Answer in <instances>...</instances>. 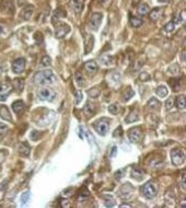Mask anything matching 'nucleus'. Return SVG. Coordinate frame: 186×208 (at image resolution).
<instances>
[{
  "mask_svg": "<svg viewBox=\"0 0 186 208\" xmlns=\"http://www.w3.org/2000/svg\"><path fill=\"white\" fill-rule=\"evenodd\" d=\"M175 105L179 110H184L186 107V99L185 95H180L175 100Z\"/></svg>",
  "mask_w": 186,
  "mask_h": 208,
  "instance_id": "obj_18",
  "label": "nucleus"
},
{
  "mask_svg": "<svg viewBox=\"0 0 186 208\" xmlns=\"http://www.w3.org/2000/svg\"><path fill=\"white\" fill-rule=\"evenodd\" d=\"M19 152L24 157H27L30 155V148L27 144H20L19 145Z\"/></svg>",
  "mask_w": 186,
  "mask_h": 208,
  "instance_id": "obj_25",
  "label": "nucleus"
},
{
  "mask_svg": "<svg viewBox=\"0 0 186 208\" xmlns=\"http://www.w3.org/2000/svg\"><path fill=\"white\" fill-rule=\"evenodd\" d=\"M101 2L103 3V5H106L107 2H110V0H101Z\"/></svg>",
  "mask_w": 186,
  "mask_h": 208,
  "instance_id": "obj_49",
  "label": "nucleus"
},
{
  "mask_svg": "<svg viewBox=\"0 0 186 208\" xmlns=\"http://www.w3.org/2000/svg\"><path fill=\"white\" fill-rule=\"evenodd\" d=\"M30 199V192H24L21 196V203L22 205H25V204L29 202Z\"/></svg>",
  "mask_w": 186,
  "mask_h": 208,
  "instance_id": "obj_32",
  "label": "nucleus"
},
{
  "mask_svg": "<svg viewBox=\"0 0 186 208\" xmlns=\"http://www.w3.org/2000/svg\"><path fill=\"white\" fill-rule=\"evenodd\" d=\"M139 79H140L141 81H148V80L150 79V75L148 73H141L140 75H139Z\"/></svg>",
  "mask_w": 186,
  "mask_h": 208,
  "instance_id": "obj_41",
  "label": "nucleus"
},
{
  "mask_svg": "<svg viewBox=\"0 0 186 208\" xmlns=\"http://www.w3.org/2000/svg\"><path fill=\"white\" fill-rule=\"evenodd\" d=\"M93 43H94V37L93 35L91 34H87V36H85V54L90 53L92 48H93Z\"/></svg>",
  "mask_w": 186,
  "mask_h": 208,
  "instance_id": "obj_13",
  "label": "nucleus"
},
{
  "mask_svg": "<svg viewBox=\"0 0 186 208\" xmlns=\"http://www.w3.org/2000/svg\"><path fill=\"white\" fill-rule=\"evenodd\" d=\"M169 73H171L172 76H177V75H180V73H181V67L179 66V64H173V65L170 66Z\"/></svg>",
  "mask_w": 186,
  "mask_h": 208,
  "instance_id": "obj_24",
  "label": "nucleus"
},
{
  "mask_svg": "<svg viewBox=\"0 0 186 208\" xmlns=\"http://www.w3.org/2000/svg\"><path fill=\"white\" fill-rule=\"evenodd\" d=\"M116 149H117V148H116V147H113V150H112V153H111V157H114V156H115V153H116Z\"/></svg>",
  "mask_w": 186,
  "mask_h": 208,
  "instance_id": "obj_47",
  "label": "nucleus"
},
{
  "mask_svg": "<svg viewBox=\"0 0 186 208\" xmlns=\"http://www.w3.org/2000/svg\"><path fill=\"white\" fill-rule=\"evenodd\" d=\"M85 69L90 76H93L97 71V64L94 60H89L85 64Z\"/></svg>",
  "mask_w": 186,
  "mask_h": 208,
  "instance_id": "obj_12",
  "label": "nucleus"
},
{
  "mask_svg": "<svg viewBox=\"0 0 186 208\" xmlns=\"http://www.w3.org/2000/svg\"><path fill=\"white\" fill-rule=\"evenodd\" d=\"M76 82L78 83V85H79V87H83V85H85V78H83L81 75H79V73L76 76Z\"/></svg>",
  "mask_w": 186,
  "mask_h": 208,
  "instance_id": "obj_31",
  "label": "nucleus"
},
{
  "mask_svg": "<svg viewBox=\"0 0 186 208\" xmlns=\"http://www.w3.org/2000/svg\"><path fill=\"white\" fill-rule=\"evenodd\" d=\"M181 61H183V63L186 61V52L185 51H183L181 53Z\"/></svg>",
  "mask_w": 186,
  "mask_h": 208,
  "instance_id": "obj_45",
  "label": "nucleus"
},
{
  "mask_svg": "<svg viewBox=\"0 0 186 208\" xmlns=\"http://www.w3.org/2000/svg\"><path fill=\"white\" fill-rule=\"evenodd\" d=\"M185 202H186V201H185V199H183V201H182V204H181V207H183V208H184V207H185Z\"/></svg>",
  "mask_w": 186,
  "mask_h": 208,
  "instance_id": "obj_50",
  "label": "nucleus"
},
{
  "mask_svg": "<svg viewBox=\"0 0 186 208\" xmlns=\"http://www.w3.org/2000/svg\"><path fill=\"white\" fill-rule=\"evenodd\" d=\"M101 60L103 61V64H105V65H112L113 61H114V59H113V57H111V56L105 55V56H102Z\"/></svg>",
  "mask_w": 186,
  "mask_h": 208,
  "instance_id": "obj_30",
  "label": "nucleus"
},
{
  "mask_svg": "<svg viewBox=\"0 0 186 208\" xmlns=\"http://www.w3.org/2000/svg\"><path fill=\"white\" fill-rule=\"evenodd\" d=\"M70 6L76 13H80L82 11L83 5L81 2V0H70Z\"/></svg>",
  "mask_w": 186,
  "mask_h": 208,
  "instance_id": "obj_16",
  "label": "nucleus"
},
{
  "mask_svg": "<svg viewBox=\"0 0 186 208\" xmlns=\"http://www.w3.org/2000/svg\"><path fill=\"white\" fill-rule=\"evenodd\" d=\"M102 19H103L102 13H100V12L93 13L89 20V27L92 30V31H97V30H99V27L101 25Z\"/></svg>",
  "mask_w": 186,
  "mask_h": 208,
  "instance_id": "obj_6",
  "label": "nucleus"
},
{
  "mask_svg": "<svg viewBox=\"0 0 186 208\" xmlns=\"http://www.w3.org/2000/svg\"><path fill=\"white\" fill-rule=\"evenodd\" d=\"M56 97V92L51 88H42L39 90V98L43 101H53Z\"/></svg>",
  "mask_w": 186,
  "mask_h": 208,
  "instance_id": "obj_4",
  "label": "nucleus"
},
{
  "mask_svg": "<svg viewBox=\"0 0 186 208\" xmlns=\"http://www.w3.org/2000/svg\"><path fill=\"white\" fill-rule=\"evenodd\" d=\"M171 160H172V163L174 165H181L182 163L184 162V160H185V153L182 151L181 149L179 148H175V149H172L171 150Z\"/></svg>",
  "mask_w": 186,
  "mask_h": 208,
  "instance_id": "obj_3",
  "label": "nucleus"
},
{
  "mask_svg": "<svg viewBox=\"0 0 186 208\" xmlns=\"http://www.w3.org/2000/svg\"><path fill=\"white\" fill-rule=\"evenodd\" d=\"M147 105H148V107L149 109H152V110H158V109H160V102L158 101L155 98H151V99L148 101V103H147Z\"/></svg>",
  "mask_w": 186,
  "mask_h": 208,
  "instance_id": "obj_21",
  "label": "nucleus"
},
{
  "mask_svg": "<svg viewBox=\"0 0 186 208\" xmlns=\"http://www.w3.org/2000/svg\"><path fill=\"white\" fill-rule=\"evenodd\" d=\"M88 93H89L90 97L97 98V97H99V94H100V90L99 89H92V90H89Z\"/></svg>",
  "mask_w": 186,
  "mask_h": 208,
  "instance_id": "obj_38",
  "label": "nucleus"
},
{
  "mask_svg": "<svg viewBox=\"0 0 186 208\" xmlns=\"http://www.w3.org/2000/svg\"><path fill=\"white\" fill-rule=\"evenodd\" d=\"M141 192H143V195L145 196L146 198L148 199H152L155 197L158 192V186L157 184L155 183L153 181H149L145 184L141 189Z\"/></svg>",
  "mask_w": 186,
  "mask_h": 208,
  "instance_id": "obj_2",
  "label": "nucleus"
},
{
  "mask_svg": "<svg viewBox=\"0 0 186 208\" xmlns=\"http://www.w3.org/2000/svg\"><path fill=\"white\" fill-rule=\"evenodd\" d=\"M174 29H175V24H174L173 21L169 22V23H167V24L165 25V27H164V30L167 32H172V31H174Z\"/></svg>",
  "mask_w": 186,
  "mask_h": 208,
  "instance_id": "obj_37",
  "label": "nucleus"
},
{
  "mask_svg": "<svg viewBox=\"0 0 186 208\" xmlns=\"http://www.w3.org/2000/svg\"><path fill=\"white\" fill-rule=\"evenodd\" d=\"M12 110H13V112L14 113H17V114H19V113H21L23 110H24V103L22 101H15V102H13L12 103Z\"/></svg>",
  "mask_w": 186,
  "mask_h": 208,
  "instance_id": "obj_19",
  "label": "nucleus"
},
{
  "mask_svg": "<svg viewBox=\"0 0 186 208\" xmlns=\"http://www.w3.org/2000/svg\"><path fill=\"white\" fill-rule=\"evenodd\" d=\"M83 112L85 113V115H87V116L93 115V114H94V112H95V105H94V104H91L90 102H88V103L85 105V107H83Z\"/></svg>",
  "mask_w": 186,
  "mask_h": 208,
  "instance_id": "obj_20",
  "label": "nucleus"
},
{
  "mask_svg": "<svg viewBox=\"0 0 186 208\" xmlns=\"http://www.w3.org/2000/svg\"><path fill=\"white\" fill-rule=\"evenodd\" d=\"M94 128L97 131V134L101 136H105L110 129V124L105 119H100L94 124Z\"/></svg>",
  "mask_w": 186,
  "mask_h": 208,
  "instance_id": "obj_7",
  "label": "nucleus"
},
{
  "mask_svg": "<svg viewBox=\"0 0 186 208\" xmlns=\"http://www.w3.org/2000/svg\"><path fill=\"white\" fill-rule=\"evenodd\" d=\"M150 12V7L147 3H140L138 7V13L140 15H146Z\"/></svg>",
  "mask_w": 186,
  "mask_h": 208,
  "instance_id": "obj_22",
  "label": "nucleus"
},
{
  "mask_svg": "<svg viewBox=\"0 0 186 208\" xmlns=\"http://www.w3.org/2000/svg\"><path fill=\"white\" fill-rule=\"evenodd\" d=\"M32 13H33V7H32V6H27V7L24 8V10H23V18H24L25 20H29L30 18H31Z\"/></svg>",
  "mask_w": 186,
  "mask_h": 208,
  "instance_id": "obj_27",
  "label": "nucleus"
},
{
  "mask_svg": "<svg viewBox=\"0 0 186 208\" xmlns=\"http://www.w3.org/2000/svg\"><path fill=\"white\" fill-rule=\"evenodd\" d=\"M70 32V27L66 23H63V22H59L56 24L55 27V36L57 39H63L67 35L68 33Z\"/></svg>",
  "mask_w": 186,
  "mask_h": 208,
  "instance_id": "obj_5",
  "label": "nucleus"
},
{
  "mask_svg": "<svg viewBox=\"0 0 186 208\" xmlns=\"http://www.w3.org/2000/svg\"><path fill=\"white\" fill-rule=\"evenodd\" d=\"M138 119V115L136 112H131L130 114H129L128 117H126V122L127 123H134V122H136Z\"/></svg>",
  "mask_w": 186,
  "mask_h": 208,
  "instance_id": "obj_29",
  "label": "nucleus"
},
{
  "mask_svg": "<svg viewBox=\"0 0 186 208\" xmlns=\"http://www.w3.org/2000/svg\"><path fill=\"white\" fill-rule=\"evenodd\" d=\"M12 87L9 82H3L0 85V101H5L7 99V95L11 91Z\"/></svg>",
  "mask_w": 186,
  "mask_h": 208,
  "instance_id": "obj_11",
  "label": "nucleus"
},
{
  "mask_svg": "<svg viewBox=\"0 0 186 208\" xmlns=\"http://www.w3.org/2000/svg\"><path fill=\"white\" fill-rule=\"evenodd\" d=\"M49 65H52V59H51V57H48V56H44L43 58H42L41 66H44V67H46V66H49Z\"/></svg>",
  "mask_w": 186,
  "mask_h": 208,
  "instance_id": "obj_34",
  "label": "nucleus"
},
{
  "mask_svg": "<svg viewBox=\"0 0 186 208\" xmlns=\"http://www.w3.org/2000/svg\"><path fill=\"white\" fill-rule=\"evenodd\" d=\"M134 192V187L130 183H126L122 186L121 191H119V196L123 198H128L131 196V193Z\"/></svg>",
  "mask_w": 186,
  "mask_h": 208,
  "instance_id": "obj_10",
  "label": "nucleus"
},
{
  "mask_svg": "<svg viewBox=\"0 0 186 208\" xmlns=\"http://www.w3.org/2000/svg\"><path fill=\"white\" fill-rule=\"evenodd\" d=\"M155 92H157L158 97L165 98L167 95V93H169V90H167V88L165 85H160V87L157 88V91Z\"/></svg>",
  "mask_w": 186,
  "mask_h": 208,
  "instance_id": "obj_23",
  "label": "nucleus"
},
{
  "mask_svg": "<svg viewBox=\"0 0 186 208\" xmlns=\"http://www.w3.org/2000/svg\"><path fill=\"white\" fill-rule=\"evenodd\" d=\"M0 116L2 117L5 121H8V122L12 121L11 114H10V112H9V110H8L7 106H0Z\"/></svg>",
  "mask_w": 186,
  "mask_h": 208,
  "instance_id": "obj_17",
  "label": "nucleus"
},
{
  "mask_svg": "<svg viewBox=\"0 0 186 208\" xmlns=\"http://www.w3.org/2000/svg\"><path fill=\"white\" fill-rule=\"evenodd\" d=\"M182 189L183 191H185L186 189V182H185V172L183 173V177H182Z\"/></svg>",
  "mask_w": 186,
  "mask_h": 208,
  "instance_id": "obj_44",
  "label": "nucleus"
},
{
  "mask_svg": "<svg viewBox=\"0 0 186 208\" xmlns=\"http://www.w3.org/2000/svg\"><path fill=\"white\" fill-rule=\"evenodd\" d=\"M82 98H83V94L81 91L75 92V103L76 104H79L80 102H81V100H82Z\"/></svg>",
  "mask_w": 186,
  "mask_h": 208,
  "instance_id": "obj_33",
  "label": "nucleus"
},
{
  "mask_svg": "<svg viewBox=\"0 0 186 208\" xmlns=\"http://www.w3.org/2000/svg\"><path fill=\"white\" fill-rule=\"evenodd\" d=\"M109 112L113 115H116V114L118 113V105H116V104H112L109 106Z\"/></svg>",
  "mask_w": 186,
  "mask_h": 208,
  "instance_id": "obj_35",
  "label": "nucleus"
},
{
  "mask_svg": "<svg viewBox=\"0 0 186 208\" xmlns=\"http://www.w3.org/2000/svg\"><path fill=\"white\" fill-rule=\"evenodd\" d=\"M143 171H140L139 169H133L131 170V177H134V179H136V180H141L143 179Z\"/></svg>",
  "mask_w": 186,
  "mask_h": 208,
  "instance_id": "obj_28",
  "label": "nucleus"
},
{
  "mask_svg": "<svg viewBox=\"0 0 186 208\" xmlns=\"http://www.w3.org/2000/svg\"><path fill=\"white\" fill-rule=\"evenodd\" d=\"M121 207H128V208H130L131 206L129 205V204H123V205H121Z\"/></svg>",
  "mask_w": 186,
  "mask_h": 208,
  "instance_id": "obj_48",
  "label": "nucleus"
},
{
  "mask_svg": "<svg viewBox=\"0 0 186 208\" xmlns=\"http://www.w3.org/2000/svg\"><path fill=\"white\" fill-rule=\"evenodd\" d=\"M162 15H163V9H161V8H155V9H153L152 11L150 12L149 17L152 21H158V20L162 17Z\"/></svg>",
  "mask_w": 186,
  "mask_h": 208,
  "instance_id": "obj_15",
  "label": "nucleus"
},
{
  "mask_svg": "<svg viewBox=\"0 0 186 208\" xmlns=\"http://www.w3.org/2000/svg\"><path fill=\"white\" fill-rule=\"evenodd\" d=\"M1 8H2L3 12H13L14 10V6L11 0H3L1 2Z\"/></svg>",
  "mask_w": 186,
  "mask_h": 208,
  "instance_id": "obj_14",
  "label": "nucleus"
},
{
  "mask_svg": "<svg viewBox=\"0 0 186 208\" xmlns=\"http://www.w3.org/2000/svg\"><path fill=\"white\" fill-rule=\"evenodd\" d=\"M25 68V59L24 58H18L13 61L12 64V71L14 73H23Z\"/></svg>",
  "mask_w": 186,
  "mask_h": 208,
  "instance_id": "obj_9",
  "label": "nucleus"
},
{
  "mask_svg": "<svg viewBox=\"0 0 186 208\" xmlns=\"http://www.w3.org/2000/svg\"><path fill=\"white\" fill-rule=\"evenodd\" d=\"M127 91L129 92V94H127V93H124V101H128V100H130L131 99V97H134V94H135V92L133 91V90H130V89H128Z\"/></svg>",
  "mask_w": 186,
  "mask_h": 208,
  "instance_id": "obj_39",
  "label": "nucleus"
},
{
  "mask_svg": "<svg viewBox=\"0 0 186 208\" xmlns=\"http://www.w3.org/2000/svg\"><path fill=\"white\" fill-rule=\"evenodd\" d=\"M141 136H143V133H141V129L139 127H135V128H131L128 133V137L129 140L134 144H137L140 141Z\"/></svg>",
  "mask_w": 186,
  "mask_h": 208,
  "instance_id": "obj_8",
  "label": "nucleus"
},
{
  "mask_svg": "<svg viewBox=\"0 0 186 208\" xmlns=\"http://www.w3.org/2000/svg\"><path fill=\"white\" fill-rule=\"evenodd\" d=\"M7 131H8V126L6 125V124H3V123H0V135L5 134Z\"/></svg>",
  "mask_w": 186,
  "mask_h": 208,
  "instance_id": "obj_43",
  "label": "nucleus"
},
{
  "mask_svg": "<svg viewBox=\"0 0 186 208\" xmlns=\"http://www.w3.org/2000/svg\"><path fill=\"white\" fill-rule=\"evenodd\" d=\"M173 106H174V99L173 98H169V99L167 100V102H165V109L169 111V110H171Z\"/></svg>",
  "mask_w": 186,
  "mask_h": 208,
  "instance_id": "obj_36",
  "label": "nucleus"
},
{
  "mask_svg": "<svg viewBox=\"0 0 186 208\" xmlns=\"http://www.w3.org/2000/svg\"><path fill=\"white\" fill-rule=\"evenodd\" d=\"M30 137H31L32 140L36 141L37 139H39V131H31V135H30Z\"/></svg>",
  "mask_w": 186,
  "mask_h": 208,
  "instance_id": "obj_40",
  "label": "nucleus"
},
{
  "mask_svg": "<svg viewBox=\"0 0 186 208\" xmlns=\"http://www.w3.org/2000/svg\"><path fill=\"white\" fill-rule=\"evenodd\" d=\"M170 0H159V2H167Z\"/></svg>",
  "mask_w": 186,
  "mask_h": 208,
  "instance_id": "obj_51",
  "label": "nucleus"
},
{
  "mask_svg": "<svg viewBox=\"0 0 186 208\" xmlns=\"http://www.w3.org/2000/svg\"><path fill=\"white\" fill-rule=\"evenodd\" d=\"M14 85H15V88H17L19 91H21V90H23V82H22L21 80L20 79H17L14 81Z\"/></svg>",
  "mask_w": 186,
  "mask_h": 208,
  "instance_id": "obj_42",
  "label": "nucleus"
},
{
  "mask_svg": "<svg viewBox=\"0 0 186 208\" xmlns=\"http://www.w3.org/2000/svg\"><path fill=\"white\" fill-rule=\"evenodd\" d=\"M56 81V77L52 70H42L35 73L34 76V82L39 85H52Z\"/></svg>",
  "mask_w": 186,
  "mask_h": 208,
  "instance_id": "obj_1",
  "label": "nucleus"
},
{
  "mask_svg": "<svg viewBox=\"0 0 186 208\" xmlns=\"http://www.w3.org/2000/svg\"><path fill=\"white\" fill-rule=\"evenodd\" d=\"M129 23H130L131 27H141V25H143V20L139 19V18H136V17H130Z\"/></svg>",
  "mask_w": 186,
  "mask_h": 208,
  "instance_id": "obj_26",
  "label": "nucleus"
},
{
  "mask_svg": "<svg viewBox=\"0 0 186 208\" xmlns=\"http://www.w3.org/2000/svg\"><path fill=\"white\" fill-rule=\"evenodd\" d=\"M115 131H116V133L114 134V136H116V135H117V134H118V135H122V127H118V128L116 129Z\"/></svg>",
  "mask_w": 186,
  "mask_h": 208,
  "instance_id": "obj_46",
  "label": "nucleus"
}]
</instances>
